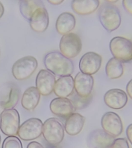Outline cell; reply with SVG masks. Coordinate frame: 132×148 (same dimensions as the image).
<instances>
[{"instance_id": "cell-25", "label": "cell", "mask_w": 132, "mask_h": 148, "mask_svg": "<svg viewBox=\"0 0 132 148\" xmlns=\"http://www.w3.org/2000/svg\"><path fill=\"white\" fill-rule=\"evenodd\" d=\"M70 99L73 103L75 110H82L88 107L91 103L93 99L92 95L87 97H82L78 95L76 92H73Z\"/></svg>"}, {"instance_id": "cell-34", "label": "cell", "mask_w": 132, "mask_h": 148, "mask_svg": "<svg viewBox=\"0 0 132 148\" xmlns=\"http://www.w3.org/2000/svg\"><path fill=\"white\" fill-rule=\"evenodd\" d=\"M50 145L48 146V147H47V148H59V147H54V146L51 145Z\"/></svg>"}, {"instance_id": "cell-22", "label": "cell", "mask_w": 132, "mask_h": 148, "mask_svg": "<svg viewBox=\"0 0 132 148\" xmlns=\"http://www.w3.org/2000/svg\"><path fill=\"white\" fill-rule=\"evenodd\" d=\"M99 4L98 0H74L72 2L71 7L76 14L87 15L96 11Z\"/></svg>"}, {"instance_id": "cell-26", "label": "cell", "mask_w": 132, "mask_h": 148, "mask_svg": "<svg viewBox=\"0 0 132 148\" xmlns=\"http://www.w3.org/2000/svg\"><path fill=\"white\" fill-rule=\"evenodd\" d=\"M2 148H23L20 140L15 136H8L4 140Z\"/></svg>"}, {"instance_id": "cell-29", "label": "cell", "mask_w": 132, "mask_h": 148, "mask_svg": "<svg viewBox=\"0 0 132 148\" xmlns=\"http://www.w3.org/2000/svg\"><path fill=\"white\" fill-rule=\"evenodd\" d=\"M126 134L127 138L132 145V123L127 127L126 129Z\"/></svg>"}, {"instance_id": "cell-35", "label": "cell", "mask_w": 132, "mask_h": 148, "mask_svg": "<svg viewBox=\"0 0 132 148\" xmlns=\"http://www.w3.org/2000/svg\"><path fill=\"white\" fill-rule=\"evenodd\" d=\"M1 135H0V144H1Z\"/></svg>"}, {"instance_id": "cell-6", "label": "cell", "mask_w": 132, "mask_h": 148, "mask_svg": "<svg viewBox=\"0 0 132 148\" xmlns=\"http://www.w3.org/2000/svg\"><path fill=\"white\" fill-rule=\"evenodd\" d=\"M38 66V61L33 56H28L21 58L12 66L13 76L18 80L26 79L33 74Z\"/></svg>"}, {"instance_id": "cell-15", "label": "cell", "mask_w": 132, "mask_h": 148, "mask_svg": "<svg viewBox=\"0 0 132 148\" xmlns=\"http://www.w3.org/2000/svg\"><path fill=\"white\" fill-rule=\"evenodd\" d=\"M115 139L103 129L93 131L88 138L89 144L94 148H110Z\"/></svg>"}, {"instance_id": "cell-11", "label": "cell", "mask_w": 132, "mask_h": 148, "mask_svg": "<svg viewBox=\"0 0 132 148\" xmlns=\"http://www.w3.org/2000/svg\"><path fill=\"white\" fill-rule=\"evenodd\" d=\"M102 62V57L94 52H87L80 60L79 67L81 72L92 75L100 69Z\"/></svg>"}, {"instance_id": "cell-30", "label": "cell", "mask_w": 132, "mask_h": 148, "mask_svg": "<svg viewBox=\"0 0 132 148\" xmlns=\"http://www.w3.org/2000/svg\"><path fill=\"white\" fill-rule=\"evenodd\" d=\"M27 148H45L41 143L36 141L30 142L28 144Z\"/></svg>"}, {"instance_id": "cell-5", "label": "cell", "mask_w": 132, "mask_h": 148, "mask_svg": "<svg viewBox=\"0 0 132 148\" xmlns=\"http://www.w3.org/2000/svg\"><path fill=\"white\" fill-rule=\"evenodd\" d=\"M20 123L19 113L14 108L4 110L0 115V129L7 136L17 135Z\"/></svg>"}, {"instance_id": "cell-24", "label": "cell", "mask_w": 132, "mask_h": 148, "mask_svg": "<svg viewBox=\"0 0 132 148\" xmlns=\"http://www.w3.org/2000/svg\"><path fill=\"white\" fill-rule=\"evenodd\" d=\"M105 72L107 76L110 79L119 78L124 73L122 62L116 58H111L107 64Z\"/></svg>"}, {"instance_id": "cell-27", "label": "cell", "mask_w": 132, "mask_h": 148, "mask_svg": "<svg viewBox=\"0 0 132 148\" xmlns=\"http://www.w3.org/2000/svg\"><path fill=\"white\" fill-rule=\"evenodd\" d=\"M110 148H129V147L126 138H118L115 140Z\"/></svg>"}, {"instance_id": "cell-19", "label": "cell", "mask_w": 132, "mask_h": 148, "mask_svg": "<svg viewBox=\"0 0 132 148\" xmlns=\"http://www.w3.org/2000/svg\"><path fill=\"white\" fill-rule=\"evenodd\" d=\"M85 118L78 113H73L67 117L65 122V130L68 135L75 136L83 129Z\"/></svg>"}, {"instance_id": "cell-3", "label": "cell", "mask_w": 132, "mask_h": 148, "mask_svg": "<svg viewBox=\"0 0 132 148\" xmlns=\"http://www.w3.org/2000/svg\"><path fill=\"white\" fill-rule=\"evenodd\" d=\"M42 134L49 144L57 145L62 142L64 137L63 125L57 118H49L43 123Z\"/></svg>"}, {"instance_id": "cell-31", "label": "cell", "mask_w": 132, "mask_h": 148, "mask_svg": "<svg viewBox=\"0 0 132 148\" xmlns=\"http://www.w3.org/2000/svg\"><path fill=\"white\" fill-rule=\"evenodd\" d=\"M126 91L128 95L132 99V79L127 83L126 86Z\"/></svg>"}, {"instance_id": "cell-20", "label": "cell", "mask_w": 132, "mask_h": 148, "mask_svg": "<svg viewBox=\"0 0 132 148\" xmlns=\"http://www.w3.org/2000/svg\"><path fill=\"white\" fill-rule=\"evenodd\" d=\"M76 25L75 16L70 12L62 13L58 16L56 23V28L59 34L65 35L72 31Z\"/></svg>"}, {"instance_id": "cell-4", "label": "cell", "mask_w": 132, "mask_h": 148, "mask_svg": "<svg viewBox=\"0 0 132 148\" xmlns=\"http://www.w3.org/2000/svg\"><path fill=\"white\" fill-rule=\"evenodd\" d=\"M110 51L113 57L122 62L132 60V41L124 37L112 38L109 44Z\"/></svg>"}, {"instance_id": "cell-32", "label": "cell", "mask_w": 132, "mask_h": 148, "mask_svg": "<svg viewBox=\"0 0 132 148\" xmlns=\"http://www.w3.org/2000/svg\"><path fill=\"white\" fill-rule=\"evenodd\" d=\"M47 1L51 4L54 5H58L61 4L63 2V0H48Z\"/></svg>"}, {"instance_id": "cell-12", "label": "cell", "mask_w": 132, "mask_h": 148, "mask_svg": "<svg viewBox=\"0 0 132 148\" xmlns=\"http://www.w3.org/2000/svg\"><path fill=\"white\" fill-rule=\"evenodd\" d=\"M56 82L54 74L49 71L41 69L36 78V87L42 95L48 96L53 92Z\"/></svg>"}, {"instance_id": "cell-7", "label": "cell", "mask_w": 132, "mask_h": 148, "mask_svg": "<svg viewBox=\"0 0 132 148\" xmlns=\"http://www.w3.org/2000/svg\"><path fill=\"white\" fill-rule=\"evenodd\" d=\"M82 48L80 38L78 35L69 33L64 35L60 42L61 53L68 58L75 57L79 54Z\"/></svg>"}, {"instance_id": "cell-18", "label": "cell", "mask_w": 132, "mask_h": 148, "mask_svg": "<svg viewBox=\"0 0 132 148\" xmlns=\"http://www.w3.org/2000/svg\"><path fill=\"white\" fill-rule=\"evenodd\" d=\"M74 89V80L70 75L58 79L56 82L53 91L58 97L67 98L72 94Z\"/></svg>"}, {"instance_id": "cell-33", "label": "cell", "mask_w": 132, "mask_h": 148, "mask_svg": "<svg viewBox=\"0 0 132 148\" xmlns=\"http://www.w3.org/2000/svg\"><path fill=\"white\" fill-rule=\"evenodd\" d=\"M4 9L3 5L0 1V18L2 17L4 13Z\"/></svg>"}, {"instance_id": "cell-14", "label": "cell", "mask_w": 132, "mask_h": 148, "mask_svg": "<svg viewBox=\"0 0 132 148\" xmlns=\"http://www.w3.org/2000/svg\"><path fill=\"white\" fill-rule=\"evenodd\" d=\"M74 80V88L78 95L87 97L91 94L94 85V79L91 75L80 72Z\"/></svg>"}, {"instance_id": "cell-1", "label": "cell", "mask_w": 132, "mask_h": 148, "mask_svg": "<svg viewBox=\"0 0 132 148\" xmlns=\"http://www.w3.org/2000/svg\"><path fill=\"white\" fill-rule=\"evenodd\" d=\"M44 62L47 70L60 77L70 76L74 71L72 61L58 51H53L46 54Z\"/></svg>"}, {"instance_id": "cell-10", "label": "cell", "mask_w": 132, "mask_h": 148, "mask_svg": "<svg viewBox=\"0 0 132 148\" xmlns=\"http://www.w3.org/2000/svg\"><path fill=\"white\" fill-rule=\"evenodd\" d=\"M102 128L113 137L119 136L122 132L123 125L120 117L112 112H106L101 119Z\"/></svg>"}, {"instance_id": "cell-28", "label": "cell", "mask_w": 132, "mask_h": 148, "mask_svg": "<svg viewBox=\"0 0 132 148\" xmlns=\"http://www.w3.org/2000/svg\"><path fill=\"white\" fill-rule=\"evenodd\" d=\"M122 5L125 10L132 15V0L123 1Z\"/></svg>"}, {"instance_id": "cell-16", "label": "cell", "mask_w": 132, "mask_h": 148, "mask_svg": "<svg viewBox=\"0 0 132 148\" xmlns=\"http://www.w3.org/2000/svg\"><path fill=\"white\" fill-rule=\"evenodd\" d=\"M50 108L53 114L62 117H68L76 110L70 99L61 97L53 99Z\"/></svg>"}, {"instance_id": "cell-13", "label": "cell", "mask_w": 132, "mask_h": 148, "mask_svg": "<svg viewBox=\"0 0 132 148\" xmlns=\"http://www.w3.org/2000/svg\"><path fill=\"white\" fill-rule=\"evenodd\" d=\"M104 99L108 107L119 110L126 106L128 101V97L123 90L115 88L108 91L104 95Z\"/></svg>"}, {"instance_id": "cell-2", "label": "cell", "mask_w": 132, "mask_h": 148, "mask_svg": "<svg viewBox=\"0 0 132 148\" xmlns=\"http://www.w3.org/2000/svg\"><path fill=\"white\" fill-rule=\"evenodd\" d=\"M98 14L101 24L108 32H112L120 26L121 21L120 11L114 4L107 1L101 5Z\"/></svg>"}, {"instance_id": "cell-23", "label": "cell", "mask_w": 132, "mask_h": 148, "mask_svg": "<svg viewBox=\"0 0 132 148\" xmlns=\"http://www.w3.org/2000/svg\"><path fill=\"white\" fill-rule=\"evenodd\" d=\"M45 8V5L42 1L40 0L19 1V9L21 14L29 21L35 11L39 8Z\"/></svg>"}, {"instance_id": "cell-9", "label": "cell", "mask_w": 132, "mask_h": 148, "mask_svg": "<svg viewBox=\"0 0 132 148\" xmlns=\"http://www.w3.org/2000/svg\"><path fill=\"white\" fill-rule=\"evenodd\" d=\"M20 97V90L14 83L6 84L0 90V107L3 109L14 107Z\"/></svg>"}, {"instance_id": "cell-8", "label": "cell", "mask_w": 132, "mask_h": 148, "mask_svg": "<svg viewBox=\"0 0 132 148\" xmlns=\"http://www.w3.org/2000/svg\"><path fill=\"white\" fill-rule=\"evenodd\" d=\"M43 128V123L40 119L31 118L20 126L17 135L23 140H32L41 135Z\"/></svg>"}, {"instance_id": "cell-21", "label": "cell", "mask_w": 132, "mask_h": 148, "mask_svg": "<svg viewBox=\"0 0 132 148\" xmlns=\"http://www.w3.org/2000/svg\"><path fill=\"white\" fill-rule=\"evenodd\" d=\"M41 94L36 87H30L23 93L21 105L23 108L28 111L34 110L39 104Z\"/></svg>"}, {"instance_id": "cell-17", "label": "cell", "mask_w": 132, "mask_h": 148, "mask_svg": "<svg viewBox=\"0 0 132 148\" xmlns=\"http://www.w3.org/2000/svg\"><path fill=\"white\" fill-rule=\"evenodd\" d=\"M30 27L35 32H43L48 27L49 18L45 8H40L35 11L30 21Z\"/></svg>"}]
</instances>
